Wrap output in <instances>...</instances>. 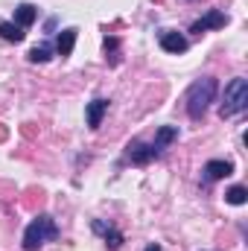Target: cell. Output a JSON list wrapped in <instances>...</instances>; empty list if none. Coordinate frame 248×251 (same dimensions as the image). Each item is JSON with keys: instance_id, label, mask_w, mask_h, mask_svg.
<instances>
[{"instance_id": "cell-1", "label": "cell", "mask_w": 248, "mask_h": 251, "mask_svg": "<svg viewBox=\"0 0 248 251\" xmlns=\"http://www.w3.org/2000/svg\"><path fill=\"white\" fill-rule=\"evenodd\" d=\"M213 97H216V79H198V82H193L190 91H187V114L193 120L204 117V111L213 102Z\"/></svg>"}, {"instance_id": "cell-2", "label": "cell", "mask_w": 248, "mask_h": 251, "mask_svg": "<svg viewBox=\"0 0 248 251\" xmlns=\"http://www.w3.org/2000/svg\"><path fill=\"white\" fill-rule=\"evenodd\" d=\"M59 237V228H56V222H53V216H38V219H32L29 225H26V231H24V249L26 251H38L44 243H53Z\"/></svg>"}, {"instance_id": "cell-3", "label": "cell", "mask_w": 248, "mask_h": 251, "mask_svg": "<svg viewBox=\"0 0 248 251\" xmlns=\"http://www.w3.org/2000/svg\"><path fill=\"white\" fill-rule=\"evenodd\" d=\"M246 108H248V82L246 79H231L225 85V97H222L219 114L222 117H234V114H240Z\"/></svg>"}, {"instance_id": "cell-4", "label": "cell", "mask_w": 248, "mask_h": 251, "mask_svg": "<svg viewBox=\"0 0 248 251\" xmlns=\"http://www.w3.org/2000/svg\"><path fill=\"white\" fill-rule=\"evenodd\" d=\"M231 173H234L231 161H207L204 170H201V178L204 181H219V178H228Z\"/></svg>"}, {"instance_id": "cell-5", "label": "cell", "mask_w": 248, "mask_h": 251, "mask_svg": "<svg viewBox=\"0 0 248 251\" xmlns=\"http://www.w3.org/2000/svg\"><path fill=\"white\" fill-rule=\"evenodd\" d=\"M228 24V18H225V12H219V9H210L201 21H196L193 24V29L190 32H204V29H222Z\"/></svg>"}, {"instance_id": "cell-6", "label": "cell", "mask_w": 248, "mask_h": 251, "mask_svg": "<svg viewBox=\"0 0 248 251\" xmlns=\"http://www.w3.org/2000/svg\"><path fill=\"white\" fill-rule=\"evenodd\" d=\"M175 137H178V128H175V126H164V128H158L155 143H152V152H155V155H161V152L175 140Z\"/></svg>"}, {"instance_id": "cell-7", "label": "cell", "mask_w": 248, "mask_h": 251, "mask_svg": "<svg viewBox=\"0 0 248 251\" xmlns=\"http://www.w3.org/2000/svg\"><path fill=\"white\" fill-rule=\"evenodd\" d=\"M128 158H131L134 164H149V161L155 158V152H152V146H146V143H140V140H131V143H128Z\"/></svg>"}, {"instance_id": "cell-8", "label": "cell", "mask_w": 248, "mask_h": 251, "mask_svg": "<svg viewBox=\"0 0 248 251\" xmlns=\"http://www.w3.org/2000/svg\"><path fill=\"white\" fill-rule=\"evenodd\" d=\"M161 47H164L167 53H175V56H178V53L187 50V38L178 35V32H164V35H161Z\"/></svg>"}, {"instance_id": "cell-9", "label": "cell", "mask_w": 248, "mask_h": 251, "mask_svg": "<svg viewBox=\"0 0 248 251\" xmlns=\"http://www.w3.org/2000/svg\"><path fill=\"white\" fill-rule=\"evenodd\" d=\"M105 111H108V100H94V102L88 105V126H91V128H99Z\"/></svg>"}, {"instance_id": "cell-10", "label": "cell", "mask_w": 248, "mask_h": 251, "mask_svg": "<svg viewBox=\"0 0 248 251\" xmlns=\"http://www.w3.org/2000/svg\"><path fill=\"white\" fill-rule=\"evenodd\" d=\"M73 47H76V29H62L59 32V41H56V53L64 59V56L73 53Z\"/></svg>"}, {"instance_id": "cell-11", "label": "cell", "mask_w": 248, "mask_h": 251, "mask_svg": "<svg viewBox=\"0 0 248 251\" xmlns=\"http://www.w3.org/2000/svg\"><path fill=\"white\" fill-rule=\"evenodd\" d=\"M0 35H3L6 41H12V44H21V41L26 38L24 26H18V24H12V21H0Z\"/></svg>"}, {"instance_id": "cell-12", "label": "cell", "mask_w": 248, "mask_h": 251, "mask_svg": "<svg viewBox=\"0 0 248 251\" xmlns=\"http://www.w3.org/2000/svg\"><path fill=\"white\" fill-rule=\"evenodd\" d=\"M35 18H38V12H35V6H29V3H21V6L15 9V24H18V26H29Z\"/></svg>"}, {"instance_id": "cell-13", "label": "cell", "mask_w": 248, "mask_h": 251, "mask_svg": "<svg viewBox=\"0 0 248 251\" xmlns=\"http://www.w3.org/2000/svg\"><path fill=\"white\" fill-rule=\"evenodd\" d=\"M94 231L105 237V243H108V249H120V246H123V237H120V234H117L114 228H105L102 222H94Z\"/></svg>"}, {"instance_id": "cell-14", "label": "cell", "mask_w": 248, "mask_h": 251, "mask_svg": "<svg viewBox=\"0 0 248 251\" xmlns=\"http://www.w3.org/2000/svg\"><path fill=\"white\" fill-rule=\"evenodd\" d=\"M50 59H53V50H50V47H47V44H41V47H32V50H29V62H50Z\"/></svg>"}, {"instance_id": "cell-15", "label": "cell", "mask_w": 248, "mask_h": 251, "mask_svg": "<svg viewBox=\"0 0 248 251\" xmlns=\"http://www.w3.org/2000/svg\"><path fill=\"white\" fill-rule=\"evenodd\" d=\"M225 201L228 204H246L248 201V190L246 187H231L225 193Z\"/></svg>"}, {"instance_id": "cell-16", "label": "cell", "mask_w": 248, "mask_h": 251, "mask_svg": "<svg viewBox=\"0 0 248 251\" xmlns=\"http://www.w3.org/2000/svg\"><path fill=\"white\" fill-rule=\"evenodd\" d=\"M146 251H161V249H158V246H155V243H152V246H146Z\"/></svg>"}]
</instances>
